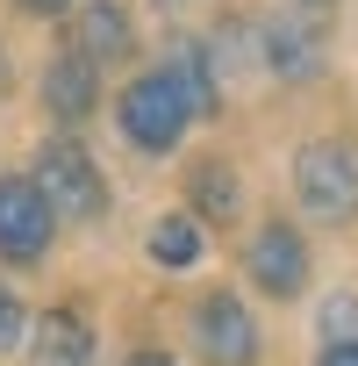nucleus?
<instances>
[{
	"label": "nucleus",
	"mask_w": 358,
	"mask_h": 366,
	"mask_svg": "<svg viewBox=\"0 0 358 366\" xmlns=\"http://www.w3.org/2000/svg\"><path fill=\"white\" fill-rule=\"evenodd\" d=\"M115 122H122V137H129L136 151H172L179 137H187V122H201V108H194L187 86L172 79V65H150V72H136V79L122 86Z\"/></svg>",
	"instance_id": "1"
},
{
	"label": "nucleus",
	"mask_w": 358,
	"mask_h": 366,
	"mask_svg": "<svg viewBox=\"0 0 358 366\" xmlns=\"http://www.w3.org/2000/svg\"><path fill=\"white\" fill-rule=\"evenodd\" d=\"M294 194H301L308 216L344 223V216L358 209V144H344V137L301 144V151H294Z\"/></svg>",
	"instance_id": "2"
},
{
	"label": "nucleus",
	"mask_w": 358,
	"mask_h": 366,
	"mask_svg": "<svg viewBox=\"0 0 358 366\" xmlns=\"http://www.w3.org/2000/svg\"><path fill=\"white\" fill-rule=\"evenodd\" d=\"M36 187H44V202L58 209V223H93V216L108 209V179H101V165L86 158L79 137H51V144L36 151Z\"/></svg>",
	"instance_id": "3"
},
{
	"label": "nucleus",
	"mask_w": 358,
	"mask_h": 366,
	"mask_svg": "<svg viewBox=\"0 0 358 366\" xmlns=\"http://www.w3.org/2000/svg\"><path fill=\"white\" fill-rule=\"evenodd\" d=\"M51 230H58V209L44 202L36 179H0V259H8V266L44 259Z\"/></svg>",
	"instance_id": "4"
},
{
	"label": "nucleus",
	"mask_w": 358,
	"mask_h": 366,
	"mask_svg": "<svg viewBox=\"0 0 358 366\" xmlns=\"http://www.w3.org/2000/svg\"><path fill=\"white\" fill-rule=\"evenodd\" d=\"M244 266H251V287H265V295H280V302H294V295L308 287V244H301L294 223H258Z\"/></svg>",
	"instance_id": "5"
},
{
	"label": "nucleus",
	"mask_w": 358,
	"mask_h": 366,
	"mask_svg": "<svg viewBox=\"0 0 358 366\" xmlns=\"http://www.w3.org/2000/svg\"><path fill=\"white\" fill-rule=\"evenodd\" d=\"M194 345H201L215 366H251V359H258V323H251V309H244L230 287H215V295H201V309H194Z\"/></svg>",
	"instance_id": "6"
},
{
	"label": "nucleus",
	"mask_w": 358,
	"mask_h": 366,
	"mask_svg": "<svg viewBox=\"0 0 358 366\" xmlns=\"http://www.w3.org/2000/svg\"><path fill=\"white\" fill-rule=\"evenodd\" d=\"M93 101H101V65H93L79 44H65V51L44 65V108L72 129V122H86V115H93Z\"/></svg>",
	"instance_id": "7"
},
{
	"label": "nucleus",
	"mask_w": 358,
	"mask_h": 366,
	"mask_svg": "<svg viewBox=\"0 0 358 366\" xmlns=\"http://www.w3.org/2000/svg\"><path fill=\"white\" fill-rule=\"evenodd\" d=\"M72 44H79L93 65H115V58L136 51V22H129L122 0H79V29H72Z\"/></svg>",
	"instance_id": "8"
},
{
	"label": "nucleus",
	"mask_w": 358,
	"mask_h": 366,
	"mask_svg": "<svg viewBox=\"0 0 358 366\" xmlns=\"http://www.w3.org/2000/svg\"><path fill=\"white\" fill-rule=\"evenodd\" d=\"M258 44H265V65L280 72V79H315L322 72V36L308 29V22H265L258 29Z\"/></svg>",
	"instance_id": "9"
},
{
	"label": "nucleus",
	"mask_w": 358,
	"mask_h": 366,
	"mask_svg": "<svg viewBox=\"0 0 358 366\" xmlns=\"http://www.w3.org/2000/svg\"><path fill=\"white\" fill-rule=\"evenodd\" d=\"M36 366H93V323L79 309H51L36 323Z\"/></svg>",
	"instance_id": "10"
},
{
	"label": "nucleus",
	"mask_w": 358,
	"mask_h": 366,
	"mask_svg": "<svg viewBox=\"0 0 358 366\" xmlns=\"http://www.w3.org/2000/svg\"><path fill=\"white\" fill-rule=\"evenodd\" d=\"M150 259L158 266H194L201 259V216H158L150 223Z\"/></svg>",
	"instance_id": "11"
},
{
	"label": "nucleus",
	"mask_w": 358,
	"mask_h": 366,
	"mask_svg": "<svg viewBox=\"0 0 358 366\" xmlns=\"http://www.w3.org/2000/svg\"><path fill=\"white\" fill-rule=\"evenodd\" d=\"M165 65H172V79H179V86L194 94V108H201V115H215V58H208V44H172V58H165Z\"/></svg>",
	"instance_id": "12"
},
{
	"label": "nucleus",
	"mask_w": 358,
	"mask_h": 366,
	"mask_svg": "<svg viewBox=\"0 0 358 366\" xmlns=\"http://www.w3.org/2000/svg\"><path fill=\"white\" fill-rule=\"evenodd\" d=\"M194 209L215 216V223L237 216V172H230L223 158H201V165H194Z\"/></svg>",
	"instance_id": "13"
},
{
	"label": "nucleus",
	"mask_w": 358,
	"mask_h": 366,
	"mask_svg": "<svg viewBox=\"0 0 358 366\" xmlns=\"http://www.w3.org/2000/svg\"><path fill=\"white\" fill-rule=\"evenodd\" d=\"M22 330H29V316H22L15 287H0V352H8V345H22Z\"/></svg>",
	"instance_id": "14"
},
{
	"label": "nucleus",
	"mask_w": 358,
	"mask_h": 366,
	"mask_svg": "<svg viewBox=\"0 0 358 366\" xmlns=\"http://www.w3.org/2000/svg\"><path fill=\"white\" fill-rule=\"evenodd\" d=\"M315 366H358V337H322Z\"/></svg>",
	"instance_id": "15"
},
{
	"label": "nucleus",
	"mask_w": 358,
	"mask_h": 366,
	"mask_svg": "<svg viewBox=\"0 0 358 366\" xmlns=\"http://www.w3.org/2000/svg\"><path fill=\"white\" fill-rule=\"evenodd\" d=\"M15 8H29V15H65V8H79V0H15Z\"/></svg>",
	"instance_id": "16"
},
{
	"label": "nucleus",
	"mask_w": 358,
	"mask_h": 366,
	"mask_svg": "<svg viewBox=\"0 0 358 366\" xmlns=\"http://www.w3.org/2000/svg\"><path fill=\"white\" fill-rule=\"evenodd\" d=\"M129 366H172V359H165V352H136Z\"/></svg>",
	"instance_id": "17"
},
{
	"label": "nucleus",
	"mask_w": 358,
	"mask_h": 366,
	"mask_svg": "<svg viewBox=\"0 0 358 366\" xmlns=\"http://www.w3.org/2000/svg\"><path fill=\"white\" fill-rule=\"evenodd\" d=\"M294 8H308V15H322V8H329V0H294Z\"/></svg>",
	"instance_id": "18"
},
{
	"label": "nucleus",
	"mask_w": 358,
	"mask_h": 366,
	"mask_svg": "<svg viewBox=\"0 0 358 366\" xmlns=\"http://www.w3.org/2000/svg\"><path fill=\"white\" fill-rule=\"evenodd\" d=\"M0 79H8V65H0Z\"/></svg>",
	"instance_id": "19"
}]
</instances>
